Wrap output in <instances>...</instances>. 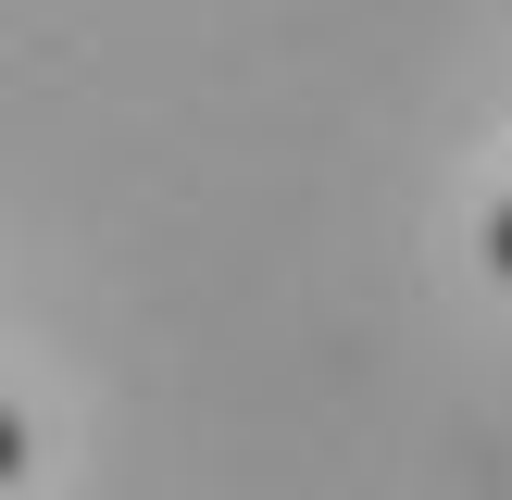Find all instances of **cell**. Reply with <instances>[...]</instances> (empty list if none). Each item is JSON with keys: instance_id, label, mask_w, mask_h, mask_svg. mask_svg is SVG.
Returning a JSON list of instances; mask_svg holds the SVG:
<instances>
[{"instance_id": "cell-2", "label": "cell", "mask_w": 512, "mask_h": 500, "mask_svg": "<svg viewBox=\"0 0 512 500\" xmlns=\"http://www.w3.org/2000/svg\"><path fill=\"white\" fill-rule=\"evenodd\" d=\"M488 275H500V288H512V200H500V213H488Z\"/></svg>"}, {"instance_id": "cell-1", "label": "cell", "mask_w": 512, "mask_h": 500, "mask_svg": "<svg viewBox=\"0 0 512 500\" xmlns=\"http://www.w3.org/2000/svg\"><path fill=\"white\" fill-rule=\"evenodd\" d=\"M25 463H38V438H25V413H13V400H0V488H13Z\"/></svg>"}]
</instances>
